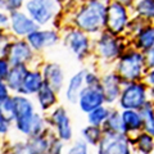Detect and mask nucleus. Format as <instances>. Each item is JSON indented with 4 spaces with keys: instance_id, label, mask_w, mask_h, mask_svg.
Listing matches in <instances>:
<instances>
[{
    "instance_id": "obj_1",
    "label": "nucleus",
    "mask_w": 154,
    "mask_h": 154,
    "mask_svg": "<svg viewBox=\"0 0 154 154\" xmlns=\"http://www.w3.org/2000/svg\"><path fill=\"white\" fill-rule=\"evenodd\" d=\"M108 3L100 0H88L79 4L71 13L66 14L67 25L94 37L105 28Z\"/></svg>"
},
{
    "instance_id": "obj_2",
    "label": "nucleus",
    "mask_w": 154,
    "mask_h": 154,
    "mask_svg": "<svg viewBox=\"0 0 154 154\" xmlns=\"http://www.w3.org/2000/svg\"><path fill=\"white\" fill-rule=\"evenodd\" d=\"M127 48H130L127 37L116 36L103 30L93 37V60L103 71L109 69Z\"/></svg>"
},
{
    "instance_id": "obj_3",
    "label": "nucleus",
    "mask_w": 154,
    "mask_h": 154,
    "mask_svg": "<svg viewBox=\"0 0 154 154\" xmlns=\"http://www.w3.org/2000/svg\"><path fill=\"white\" fill-rule=\"evenodd\" d=\"M112 69L121 77L123 82H137L143 81L149 68L145 54L130 46L114 62Z\"/></svg>"
},
{
    "instance_id": "obj_4",
    "label": "nucleus",
    "mask_w": 154,
    "mask_h": 154,
    "mask_svg": "<svg viewBox=\"0 0 154 154\" xmlns=\"http://www.w3.org/2000/svg\"><path fill=\"white\" fill-rule=\"evenodd\" d=\"M60 42L80 63L93 59V37L76 27L67 25L62 28Z\"/></svg>"
},
{
    "instance_id": "obj_5",
    "label": "nucleus",
    "mask_w": 154,
    "mask_h": 154,
    "mask_svg": "<svg viewBox=\"0 0 154 154\" xmlns=\"http://www.w3.org/2000/svg\"><path fill=\"white\" fill-rule=\"evenodd\" d=\"M36 112L37 109L35 102L30 96L13 94V114L11 121L18 134H21L25 137L30 136L33 117H35Z\"/></svg>"
},
{
    "instance_id": "obj_6",
    "label": "nucleus",
    "mask_w": 154,
    "mask_h": 154,
    "mask_svg": "<svg viewBox=\"0 0 154 154\" xmlns=\"http://www.w3.org/2000/svg\"><path fill=\"white\" fill-rule=\"evenodd\" d=\"M23 11L38 27L51 26L55 19L63 14L57 0H26Z\"/></svg>"
},
{
    "instance_id": "obj_7",
    "label": "nucleus",
    "mask_w": 154,
    "mask_h": 154,
    "mask_svg": "<svg viewBox=\"0 0 154 154\" xmlns=\"http://www.w3.org/2000/svg\"><path fill=\"white\" fill-rule=\"evenodd\" d=\"M149 102L148 88L143 81L137 82H123L118 102L116 104L119 110H140Z\"/></svg>"
},
{
    "instance_id": "obj_8",
    "label": "nucleus",
    "mask_w": 154,
    "mask_h": 154,
    "mask_svg": "<svg viewBox=\"0 0 154 154\" xmlns=\"http://www.w3.org/2000/svg\"><path fill=\"white\" fill-rule=\"evenodd\" d=\"M5 59L11 66H28L30 68H38L42 62H37V53L32 50L26 38H12L5 53Z\"/></svg>"
},
{
    "instance_id": "obj_9",
    "label": "nucleus",
    "mask_w": 154,
    "mask_h": 154,
    "mask_svg": "<svg viewBox=\"0 0 154 154\" xmlns=\"http://www.w3.org/2000/svg\"><path fill=\"white\" fill-rule=\"evenodd\" d=\"M48 126L51 132L63 143H69L73 139V127L68 110L63 105H57L46 116Z\"/></svg>"
},
{
    "instance_id": "obj_10",
    "label": "nucleus",
    "mask_w": 154,
    "mask_h": 154,
    "mask_svg": "<svg viewBox=\"0 0 154 154\" xmlns=\"http://www.w3.org/2000/svg\"><path fill=\"white\" fill-rule=\"evenodd\" d=\"M131 17V9L126 8L116 0H110L107 8V18H105L104 30L116 36H125V32H126Z\"/></svg>"
},
{
    "instance_id": "obj_11",
    "label": "nucleus",
    "mask_w": 154,
    "mask_h": 154,
    "mask_svg": "<svg viewBox=\"0 0 154 154\" xmlns=\"http://www.w3.org/2000/svg\"><path fill=\"white\" fill-rule=\"evenodd\" d=\"M98 154H134L131 136L126 134H103L98 145Z\"/></svg>"
},
{
    "instance_id": "obj_12",
    "label": "nucleus",
    "mask_w": 154,
    "mask_h": 154,
    "mask_svg": "<svg viewBox=\"0 0 154 154\" xmlns=\"http://www.w3.org/2000/svg\"><path fill=\"white\" fill-rule=\"evenodd\" d=\"M28 45L35 53H42L60 42V32L53 27H38L26 37Z\"/></svg>"
},
{
    "instance_id": "obj_13",
    "label": "nucleus",
    "mask_w": 154,
    "mask_h": 154,
    "mask_svg": "<svg viewBox=\"0 0 154 154\" xmlns=\"http://www.w3.org/2000/svg\"><path fill=\"white\" fill-rule=\"evenodd\" d=\"M122 86H123L122 79L112 68L102 71V75H100V89L103 91L104 100L107 105L116 107L119 94H121Z\"/></svg>"
},
{
    "instance_id": "obj_14",
    "label": "nucleus",
    "mask_w": 154,
    "mask_h": 154,
    "mask_svg": "<svg viewBox=\"0 0 154 154\" xmlns=\"http://www.w3.org/2000/svg\"><path fill=\"white\" fill-rule=\"evenodd\" d=\"M37 28L38 26L23 9L9 13V31H11L12 37L26 38Z\"/></svg>"
},
{
    "instance_id": "obj_15",
    "label": "nucleus",
    "mask_w": 154,
    "mask_h": 154,
    "mask_svg": "<svg viewBox=\"0 0 154 154\" xmlns=\"http://www.w3.org/2000/svg\"><path fill=\"white\" fill-rule=\"evenodd\" d=\"M40 71L44 79V84L50 86L53 90H55L58 94L63 91L67 77L66 72L59 63L57 62H42L40 64Z\"/></svg>"
},
{
    "instance_id": "obj_16",
    "label": "nucleus",
    "mask_w": 154,
    "mask_h": 154,
    "mask_svg": "<svg viewBox=\"0 0 154 154\" xmlns=\"http://www.w3.org/2000/svg\"><path fill=\"white\" fill-rule=\"evenodd\" d=\"M105 104L103 91L99 86H85L82 91L79 95L76 105L79 107V109L82 113L88 114L91 110H94L95 108L102 107Z\"/></svg>"
},
{
    "instance_id": "obj_17",
    "label": "nucleus",
    "mask_w": 154,
    "mask_h": 154,
    "mask_svg": "<svg viewBox=\"0 0 154 154\" xmlns=\"http://www.w3.org/2000/svg\"><path fill=\"white\" fill-rule=\"evenodd\" d=\"M85 71H86V67H82L79 71H76L66 81L63 94H64V99L67 103H69V104L77 103L80 93L85 88Z\"/></svg>"
},
{
    "instance_id": "obj_18",
    "label": "nucleus",
    "mask_w": 154,
    "mask_h": 154,
    "mask_svg": "<svg viewBox=\"0 0 154 154\" xmlns=\"http://www.w3.org/2000/svg\"><path fill=\"white\" fill-rule=\"evenodd\" d=\"M128 41L131 48L145 54L150 48L154 46V22L146 23V26Z\"/></svg>"
},
{
    "instance_id": "obj_19",
    "label": "nucleus",
    "mask_w": 154,
    "mask_h": 154,
    "mask_svg": "<svg viewBox=\"0 0 154 154\" xmlns=\"http://www.w3.org/2000/svg\"><path fill=\"white\" fill-rule=\"evenodd\" d=\"M42 86H44V79H42L40 68H30L25 77V80H23L18 94L30 96L31 98V96H35L37 94V91Z\"/></svg>"
},
{
    "instance_id": "obj_20",
    "label": "nucleus",
    "mask_w": 154,
    "mask_h": 154,
    "mask_svg": "<svg viewBox=\"0 0 154 154\" xmlns=\"http://www.w3.org/2000/svg\"><path fill=\"white\" fill-rule=\"evenodd\" d=\"M35 98H36V104L41 113H49L59 103V94L45 84L37 91Z\"/></svg>"
},
{
    "instance_id": "obj_21",
    "label": "nucleus",
    "mask_w": 154,
    "mask_h": 154,
    "mask_svg": "<svg viewBox=\"0 0 154 154\" xmlns=\"http://www.w3.org/2000/svg\"><path fill=\"white\" fill-rule=\"evenodd\" d=\"M51 135V130L48 128L40 135L26 137V154H48Z\"/></svg>"
},
{
    "instance_id": "obj_22",
    "label": "nucleus",
    "mask_w": 154,
    "mask_h": 154,
    "mask_svg": "<svg viewBox=\"0 0 154 154\" xmlns=\"http://www.w3.org/2000/svg\"><path fill=\"white\" fill-rule=\"evenodd\" d=\"M121 117L125 127V132L128 136L131 135H136L143 131V117L140 110H134V109H127V110H121Z\"/></svg>"
},
{
    "instance_id": "obj_23",
    "label": "nucleus",
    "mask_w": 154,
    "mask_h": 154,
    "mask_svg": "<svg viewBox=\"0 0 154 154\" xmlns=\"http://www.w3.org/2000/svg\"><path fill=\"white\" fill-rule=\"evenodd\" d=\"M28 69H30L28 66H12L11 67L7 79L4 81H5L8 89L11 90L12 94L19 93V89H21L22 82H23V80H25Z\"/></svg>"
},
{
    "instance_id": "obj_24",
    "label": "nucleus",
    "mask_w": 154,
    "mask_h": 154,
    "mask_svg": "<svg viewBox=\"0 0 154 154\" xmlns=\"http://www.w3.org/2000/svg\"><path fill=\"white\" fill-rule=\"evenodd\" d=\"M102 130L104 134H126L121 117V110L117 107L110 108L108 118L102 126Z\"/></svg>"
},
{
    "instance_id": "obj_25",
    "label": "nucleus",
    "mask_w": 154,
    "mask_h": 154,
    "mask_svg": "<svg viewBox=\"0 0 154 154\" xmlns=\"http://www.w3.org/2000/svg\"><path fill=\"white\" fill-rule=\"evenodd\" d=\"M131 13L146 22H154V0H134Z\"/></svg>"
},
{
    "instance_id": "obj_26",
    "label": "nucleus",
    "mask_w": 154,
    "mask_h": 154,
    "mask_svg": "<svg viewBox=\"0 0 154 154\" xmlns=\"http://www.w3.org/2000/svg\"><path fill=\"white\" fill-rule=\"evenodd\" d=\"M134 152L139 154H152L154 152V137L146 132H139L131 137Z\"/></svg>"
},
{
    "instance_id": "obj_27",
    "label": "nucleus",
    "mask_w": 154,
    "mask_h": 154,
    "mask_svg": "<svg viewBox=\"0 0 154 154\" xmlns=\"http://www.w3.org/2000/svg\"><path fill=\"white\" fill-rule=\"evenodd\" d=\"M110 108L109 105L104 104L102 107H98L95 108L94 110H91L86 114V117H88V125L90 126H95V127H102L104 122L107 121L108 118V114L110 112Z\"/></svg>"
},
{
    "instance_id": "obj_28",
    "label": "nucleus",
    "mask_w": 154,
    "mask_h": 154,
    "mask_svg": "<svg viewBox=\"0 0 154 154\" xmlns=\"http://www.w3.org/2000/svg\"><path fill=\"white\" fill-rule=\"evenodd\" d=\"M143 117V131L154 137V103L149 102L140 109Z\"/></svg>"
},
{
    "instance_id": "obj_29",
    "label": "nucleus",
    "mask_w": 154,
    "mask_h": 154,
    "mask_svg": "<svg viewBox=\"0 0 154 154\" xmlns=\"http://www.w3.org/2000/svg\"><path fill=\"white\" fill-rule=\"evenodd\" d=\"M103 130L102 127H95V126H90V125H86V126L81 130V139L91 146H96L100 141V139L103 136Z\"/></svg>"
},
{
    "instance_id": "obj_30",
    "label": "nucleus",
    "mask_w": 154,
    "mask_h": 154,
    "mask_svg": "<svg viewBox=\"0 0 154 154\" xmlns=\"http://www.w3.org/2000/svg\"><path fill=\"white\" fill-rule=\"evenodd\" d=\"M146 21H144V19L141 18H139L136 16H132L131 19H130V22H128V25H127V28H126V32H125V37H127L128 40L131 37H134L136 33H139L144 27L146 26Z\"/></svg>"
},
{
    "instance_id": "obj_31",
    "label": "nucleus",
    "mask_w": 154,
    "mask_h": 154,
    "mask_svg": "<svg viewBox=\"0 0 154 154\" xmlns=\"http://www.w3.org/2000/svg\"><path fill=\"white\" fill-rule=\"evenodd\" d=\"M102 72L95 67H86L85 71V86H99Z\"/></svg>"
},
{
    "instance_id": "obj_32",
    "label": "nucleus",
    "mask_w": 154,
    "mask_h": 154,
    "mask_svg": "<svg viewBox=\"0 0 154 154\" xmlns=\"http://www.w3.org/2000/svg\"><path fill=\"white\" fill-rule=\"evenodd\" d=\"M66 154H89V145L82 139H77L68 146Z\"/></svg>"
},
{
    "instance_id": "obj_33",
    "label": "nucleus",
    "mask_w": 154,
    "mask_h": 154,
    "mask_svg": "<svg viewBox=\"0 0 154 154\" xmlns=\"http://www.w3.org/2000/svg\"><path fill=\"white\" fill-rule=\"evenodd\" d=\"M143 82L146 85L148 88V95H149V100L154 103V68L148 69L143 79Z\"/></svg>"
},
{
    "instance_id": "obj_34",
    "label": "nucleus",
    "mask_w": 154,
    "mask_h": 154,
    "mask_svg": "<svg viewBox=\"0 0 154 154\" xmlns=\"http://www.w3.org/2000/svg\"><path fill=\"white\" fill-rule=\"evenodd\" d=\"M13 127L12 121L9 119L7 116H4L3 112L0 110V137H5L8 136V134L11 132V130Z\"/></svg>"
},
{
    "instance_id": "obj_35",
    "label": "nucleus",
    "mask_w": 154,
    "mask_h": 154,
    "mask_svg": "<svg viewBox=\"0 0 154 154\" xmlns=\"http://www.w3.org/2000/svg\"><path fill=\"white\" fill-rule=\"evenodd\" d=\"M0 110H2L3 114L7 116L9 119L12 118V114H13V95L8 96L5 100H3V102L0 103Z\"/></svg>"
},
{
    "instance_id": "obj_36",
    "label": "nucleus",
    "mask_w": 154,
    "mask_h": 154,
    "mask_svg": "<svg viewBox=\"0 0 154 154\" xmlns=\"http://www.w3.org/2000/svg\"><path fill=\"white\" fill-rule=\"evenodd\" d=\"M12 35L11 33H7V32H0V58H4L5 57V53L8 49V45L9 42L12 41Z\"/></svg>"
},
{
    "instance_id": "obj_37",
    "label": "nucleus",
    "mask_w": 154,
    "mask_h": 154,
    "mask_svg": "<svg viewBox=\"0 0 154 154\" xmlns=\"http://www.w3.org/2000/svg\"><path fill=\"white\" fill-rule=\"evenodd\" d=\"M26 0H7V5H8V13L16 12V11H22L25 7Z\"/></svg>"
},
{
    "instance_id": "obj_38",
    "label": "nucleus",
    "mask_w": 154,
    "mask_h": 154,
    "mask_svg": "<svg viewBox=\"0 0 154 154\" xmlns=\"http://www.w3.org/2000/svg\"><path fill=\"white\" fill-rule=\"evenodd\" d=\"M11 64L9 62L5 59V58H0V80H5L8 76V72L11 69Z\"/></svg>"
},
{
    "instance_id": "obj_39",
    "label": "nucleus",
    "mask_w": 154,
    "mask_h": 154,
    "mask_svg": "<svg viewBox=\"0 0 154 154\" xmlns=\"http://www.w3.org/2000/svg\"><path fill=\"white\" fill-rule=\"evenodd\" d=\"M9 30V13L0 12V32H7Z\"/></svg>"
},
{
    "instance_id": "obj_40",
    "label": "nucleus",
    "mask_w": 154,
    "mask_h": 154,
    "mask_svg": "<svg viewBox=\"0 0 154 154\" xmlns=\"http://www.w3.org/2000/svg\"><path fill=\"white\" fill-rule=\"evenodd\" d=\"M11 95H13V94L11 93V90L8 89L5 81L0 80V103H2L3 100H5L8 96H11Z\"/></svg>"
},
{
    "instance_id": "obj_41",
    "label": "nucleus",
    "mask_w": 154,
    "mask_h": 154,
    "mask_svg": "<svg viewBox=\"0 0 154 154\" xmlns=\"http://www.w3.org/2000/svg\"><path fill=\"white\" fill-rule=\"evenodd\" d=\"M145 59H146V64L148 68H154V46L150 48L146 53H145Z\"/></svg>"
},
{
    "instance_id": "obj_42",
    "label": "nucleus",
    "mask_w": 154,
    "mask_h": 154,
    "mask_svg": "<svg viewBox=\"0 0 154 154\" xmlns=\"http://www.w3.org/2000/svg\"><path fill=\"white\" fill-rule=\"evenodd\" d=\"M116 2L121 3L122 5H125V7L128 8V9H131L132 8V4H134V0H116Z\"/></svg>"
},
{
    "instance_id": "obj_43",
    "label": "nucleus",
    "mask_w": 154,
    "mask_h": 154,
    "mask_svg": "<svg viewBox=\"0 0 154 154\" xmlns=\"http://www.w3.org/2000/svg\"><path fill=\"white\" fill-rule=\"evenodd\" d=\"M0 12H7V13H8L7 0H0Z\"/></svg>"
},
{
    "instance_id": "obj_44",
    "label": "nucleus",
    "mask_w": 154,
    "mask_h": 154,
    "mask_svg": "<svg viewBox=\"0 0 154 154\" xmlns=\"http://www.w3.org/2000/svg\"><path fill=\"white\" fill-rule=\"evenodd\" d=\"M73 2H75L76 4H82V3H86L88 0H73Z\"/></svg>"
},
{
    "instance_id": "obj_45",
    "label": "nucleus",
    "mask_w": 154,
    "mask_h": 154,
    "mask_svg": "<svg viewBox=\"0 0 154 154\" xmlns=\"http://www.w3.org/2000/svg\"><path fill=\"white\" fill-rule=\"evenodd\" d=\"M3 145H4V140H2V137H0V153L3 150Z\"/></svg>"
},
{
    "instance_id": "obj_46",
    "label": "nucleus",
    "mask_w": 154,
    "mask_h": 154,
    "mask_svg": "<svg viewBox=\"0 0 154 154\" xmlns=\"http://www.w3.org/2000/svg\"><path fill=\"white\" fill-rule=\"evenodd\" d=\"M100 2H104V3H109L110 0H100Z\"/></svg>"
}]
</instances>
